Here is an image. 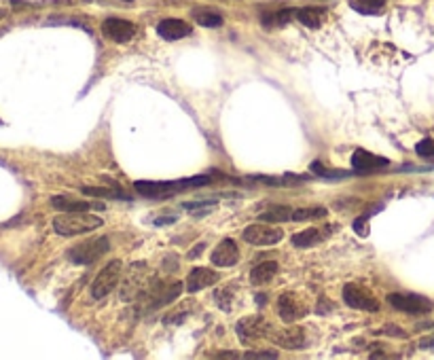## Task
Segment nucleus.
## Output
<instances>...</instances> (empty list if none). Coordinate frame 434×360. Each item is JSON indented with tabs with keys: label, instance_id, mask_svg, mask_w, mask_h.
Listing matches in <instances>:
<instances>
[{
	"label": "nucleus",
	"instance_id": "f257e3e1",
	"mask_svg": "<svg viewBox=\"0 0 434 360\" xmlns=\"http://www.w3.org/2000/svg\"><path fill=\"white\" fill-rule=\"evenodd\" d=\"M210 182H212L210 176H193V178H178V180H138V182H133V189H136L142 198L163 200V198H170V195L180 193V191L206 187Z\"/></svg>",
	"mask_w": 434,
	"mask_h": 360
},
{
	"label": "nucleus",
	"instance_id": "f03ea898",
	"mask_svg": "<svg viewBox=\"0 0 434 360\" xmlns=\"http://www.w3.org/2000/svg\"><path fill=\"white\" fill-rule=\"evenodd\" d=\"M102 225H104L102 218L87 212H62L59 216L53 218V231L64 238H73L93 231V229H100Z\"/></svg>",
	"mask_w": 434,
	"mask_h": 360
},
{
	"label": "nucleus",
	"instance_id": "7ed1b4c3",
	"mask_svg": "<svg viewBox=\"0 0 434 360\" xmlns=\"http://www.w3.org/2000/svg\"><path fill=\"white\" fill-rule=\"evenodd\" d=\"M111 250L108 238L100 236V238H89L83 244H77L68 250V260H73L75 265H93L95 260L102 258Z\"/></svg>",
	"mask_w": 434,
	"mask_h": 360
},
{
	"label": "nucleus",
	"instance_id": "20e7f679",
	"mask_svg": "<svg viewBox=\"0 0 434 360\" xmlns=\"http://www.w3.org/2000/svg\"><path fill=\"white\" fill-rule=\"evenodd\" d=\"M182 292V284L180 282H159V280H153L149 282L147 290L142 292V297L149 301V310H157V307H163L172 303L174 299L180 297Z\"/></svg>",
	"mask_w": 434,
	"mask_h": 360
},
{
	"label": "nucleus",
	"instance_id": "39448f33",
	"mask_svg": "<svg viewBox=\"0 0 434 360\" xmlns=\"http://www.w3.org/2000/svg\"><path fill=\"white\" fill-rule=\"evenodd\" d=\"M121 272H123L121 260H111L106 267L100 269V274L91 282V297L93 299L108 297V294L117 288V284L121 282Z\"/></svg>",
	"mask_w": 434,
	"mask_h": 360
},
{
	"label": "nucleus",
	"instance_id": "423d86ee",
	"mask_svg": "<svg viewBox=\"0 0 434 360\" xmlns=\"http://www.w3.org/2000/svg\"><path fill=\"white\" fill-rule=\"evenodd\" d=\"M149 282H151V278H149L147 265L144 263H136V265L129 269V274L125 276V280H123V286H121V297H123V301H131V299L142 297V292L147 290Z\"/></svg>",
	"mask_w": 434,
	"mask_h": 360
},
{
	"label": "nucleus",
	"instance_id": "0eeeda50",
	"mask_svg": "<svg viewBox=\"0 0 434 360\" xmlns=\"http://www.w3.org/2000/svg\"><path fill=\"white\" fill-rule=\"evenodd\" d=\"M270 331H272V324L267 322L263 316H246L236 326V333H238V337L244 345H250V343L267 337Z\"/></svg>",
	"mask_w": 434,
	"mask_h": 360
},
{
	"label": "nucleus",
	"instance_id": "6e6552de",
	"mask_svg": "<svg viewBox=\"0 0 434 360\" xmlns=\"http://www.w3.org/2000/svg\"><path fill=\"white\" fill-rule=\"evenodd\" d=\"M388 303L398 310V312H405V314H413V316H424V314H430L432 312V301L422 297V294H390L388 297Z\"/></svg>",
	"mask_w": 434,
	"mask_h": 360
},
{
	"label": "nucleus",
	"instance_id": "1a4fd4ad",
	"mask_svg": "<svg viewBox=\"0 0 434 360\" xmlns=\"http://www.w3.org/2000/svg\"><path fill=\"white\" fill-rule=\"evenodd\" d=\"M284 238L280 227H272L265 222H256V225H248L244 229V242L252 244V246H274Z\"/></svg>",
	"mask_w": 434,
	"mask_h": 360
},
{
	"label": "nucleus",
	"instance_id": "9d476101",
	"mask_svg": "<svg viewBox=\"0 0 434 360\" xmlns=\"http://www.w3.org/2000/svg\"><path fill=\"white\" fill-rule=\"evenodd\" d=\"M343 303L348 307L362 310V312H377L379 310V301L373 297V292H369L366 288H362L354 282L343 286Z\"/></svg>",
	"mask_w": 434,
	"mask_h": 360
},
{
	"label": "nucleus",
	"instance_id": "9b49d317",
	"mask_svg": "<svg viewBox=\"0 0 434 360\" xmlns=\"http://www.w3.org/2000/svg\"><path fill=\"white\" fill-rule=\"evenodd\" d=\"M310 314L308 305L296 297L294 292H282L278 299V316L284 322H296Z\"/></svg>",
	"mask_w": 434,
	"mask_h": 360
},
{
	"label": "nucleus",
	"instance_id": "f8f14e48",
	"mask_svg": "<svg viewBox=\"0 0 434 360\" xmlns=\"http://www.w3.org/2000/svg\"><path fill=\"white\" fill-rule=\"evenodd\" d=\"M390 166V159L369 153L364 149H356L352 155V170L358 174H366V172H377V170H386Z\"/></svg>",
	"mask_w": 434,
	"mask_h": 360
},
{
	"label": "nucleus",
	"instance_id": "ddd939ff",
	"mask_svg": "<svg viewBox=\"0 0 434 360\" xmlns=\"http://www.w3.org/2000/svg\"><path fill=\"white\" fill-rule=\"evenodd\" d=\"M102 32L104 37L115 41V43H129L136 35V26L127 19H119V17H108L102 23Z\"/></svg>",
	"mask_w": 434,
	"mask_h": 360
},
{
	"label": "nucleus",
	"instance_id": "4468645a",
	"mask_svg": "<svg viewBox=\"0 0 434 360\" xmlns=\"http://www.w3.org/2000/svg\"><path fill=\"white\" fill-rule=\"evenodd\" d=\"M210 260H212V265H216V267H233L240 260V248H238V244L233 242V240H223L216 248H214V252L210 254Z\"/></svg>",
	"mask_w": 434,
	"mask_h": 360
},
{
	"label": "nucleus",
	"instance_id": "2eb2a0df",
	"mask_svg": "<svg viewBox=\"0 0 434 360\" xmlns=\"http://www.w3.org/2000/svg\"><path fill=\"white\" fill-rule=\"evenodd\" d=\"M193 32V28L185 21V19H163L159 21L157 26V35L163 39V41H180L185 37H189Z\"/></svg>",
	"mask_w": 434,
	"mask_h": 360
},
{
	"label": "nucleus",
	"instance_id": "dca6fc26",
	"mask_svg": "<svg viewBox=\"0 0 434 360\" xmlns=\"http://www.w3.org/2000/svg\"><path fill=\"white\" fill-rule=\"evenodd\" d=\"M218 280H220L218 272H214L210 267H195L187 276V290L189 292H199V290H204V288L216 284Z\"/></svg>",
	"mask_w": 434,
	"mask_h": 360
},
{
	"label": "nucleus",
	"instance_id": "f3484780",
	"mask_svg": "<svg viewBox=\"0 0 434 360\" xmlns=\"http://www.w3.org/2000/svg\"><path fill=\"white\" fill-rule=\"evenodd\" d=\"M272 341L284 350H301L305 348L308 343V337H305V331L303 329H284V331H278L276 335H272Z\"/></svg>",
	"mask_w": 434,
	"mask_h": 360
},
{
	"label": "nucleus",
	"instance_id": "a211bd4d",
	"mask_svg": "<svg viewBox=\"0 0 434 360\" xmlns=\"http://www.w3.org/2000/svg\"><path fill=\"white\" fill-rule=\"evenodd\" d=\"M51 206L59 212H89L91 208H95V210L104 208L102 204H89V202H83V200H70V198H66V195H55V198H51Z\"/></svg>",
	"mask_w": 434,
	"mask_h": 360
},
{
	"label": "nucleus",
	"instance_id": "6ab92c4d",
	"mask_svg": "<svg viewBox=\"0 0 434 360\" xmlns=\"http://www.w3.org/2000/svg\"><path fill=\"white\" fill-rule=\"evenodd\" d=\"M278 263L276 260H263V263L254 265L252 272H250V284L252 286H263V284H270L276 276H278Z\"/></svg>",
	"mask_w": 434,
	"mask_h": 360
},
{
	"label": "nucleus",
	"instance_id": "aec40b11",
	"mask_svg": "<svg viewBox=\"0 0 434 360\" xmlns=\"http://www.w3.org/2000/svg\"><path fill=\"white\" fill-rule=\"evenodd\" d=\"M83 195H93V198H104V200H121V202H129L131 198L121 191V189H104V187H83L81 189Z\"/></svg>",
	"mask_w": 434,
	"mask_h": 360
},
{
	"label": "nucleus",
	"instance_id": "412c9836",
	"mask_svg": "<svg viewBox=\"0 0 434 360\" xmlns=\"http://www.w3.org/2000/svg\"><path fill=\"white\" fill-rule=\"evenodd\" d=\"M296 19L301 21L303 26L316 30L322 26L324 21V9H316V7H305V9H299L296 11Z\"/></svg>",
	"mask_w": 434,
	"mask_h": 360
},
{
	"label": "nucleus",
	"instance_id": "4be33fe9",
	"mask_svg": "<svg viewBox=\"0 0 434 360\" xmlns=\"http://www.w3.org/2000/svg\"><path fill=\"white\" fill-rule=\"evenodd\" d=\"M320 240H322L320 229L312 227V229H305V231H299V234H294L290 242H292L296 248H310V246H316Z\"/></svg>",
	"mask_w": 434,
	"mask_h": 360
},
{
	"label": "nucleus",
	"instance_id": "5701e85b",
	"mask_svg": "<svg viewBox=\"0 0 434 360\" xmlns=\"http://www.w3.org/2000/svg\"><path fill=\"white\" fill-rule=\"evenodd\" d=\"M258 216H261V220H267V222H284V220H292V208L270 206L267 210H263Z\"/></svg>",
	"mask_w": 434,
	"mask_h": 360
},
{
	"label": "nucleus",
	"instance_id": "b1692460",
	"mask_svg": "<svg viewBox=\"0 0 434 360\" xmlns=\"http://www.w3.org/2000/svg\"><path fill=\"white\" fill-rule=\"evenodd\" d=\"M384 5H386V0H352L350 3V7L362 15H377V13H381Z\"/></svg>",
	"mask_w": 434,
	"mask_h": 360
},
{
	"label": "nucleus",
	"instance_id": "393cba45",
	"mask_svg": "<svg viewBox=\"0 0 434 360\" xmlns=\"http://www.w3.org/2000/svg\"><path fill=\"white\" fill-rule=\"evenodd\" d=\"M312 172L316 176L324 178V180H330V178H350L352 176V172H348V170H328V168H324L322 161H314L312 163Z\"/></svg>",
	"mask_w": 434,
	"mask_h": 360
},
{
	"label": "nucleus",
	"instance_id": "a878e982",
	"mask_svg": "<svg viewBox=\"0 0 434 360\" xmlns=\"http://www.w3.org/2000/svg\"><path fill=\"white\" fill-rule=\"evenodd\" d=\"M324 216H326V208H322V206L296 208V210H292V220H296V222L310 220V218H324Z\"/></svg>",
	"mask_w": 434,
	"mask_h": 360
},
{
	"label": "nucleus",
	"instance_id": "bb28decb",
	"mask_svg": "<svg viewBox=\"0 0 434 360\" xmlns=\"http://www.w3.org/2000/svg\"><path fill=\"white\" fill-rule=\"evenodd\" d=\"M195 19H197V23H202L204 28H218V26H223V17L218 13H212V11H195Z\"/></svg>",
	"mask_w": 434,
	"mask_h": 360
},
{
	"label": "nucleus",
	"instance_id": "cd10ccee",
	"mask_svg": "<svg viewBox=\"0 0 434 360\" xmlns=\"http://www.w3.org/2000/svg\"><path fill=\"white\" fill-rule=\"evenodd\" d=\"M415 153L424 159H434V140L432 138H424L415 144Z\"/></svg>",
	"mask_w": 434,
	"mask_h": 360
},
{
	"label": "nucleus",
	"instance_id": "c85d7f7f",
	"mask_svg": "<svg viewBox=\"0 0 434 360\" xmlns=\"http://www.w3.org/2000/svg\"><path fill=\"white\" fill-rule=\"evenodd\" d=\"M229 294H231V288H225V290H216V292H214V299H216V303H218L223 310H229V307H231V303H229L231 299H227Z\"/></svg>",
	"mask_w": 434,
	"mask_h": 360
},
{
	"label": "nucleus",
	"instance_id": "c756f323",
	"mask_svg": "<svg viewBox=\"0 0 434 360\" xmlns=\"http://www.w3.org/2000/svg\"><path fill=\"white\" fill-rule=\"evenodd\" d=\"M371 218V214H362V216H358L354 222H352V227H354V231L358 234V236H366V229H364V225H366V220H369Z\"/></svg>",
	"mask_w": 434,
	"mask_h": 360
},
{
	"label": "nucleus",
	"instance_id": "7c9ffc66",
	"mask_svg": "<svg viewBox=\"0 0 434 360\" xmlns=\"http://www.w3.org/2000/svg\"><path fill=\"white\" fill-rule=\"evenodd\" d=\"M216 206V200H202V202H187L182 204V208L187 210H197V208H212Z\"/></svg>",
	"mask_w": 434,
	"mask_h": 360
},
{
	"label": "nucleus",
	"instance_id": "2f4dec72",
	"mask_svg": "<svg viewBox=\"0 0 434 360\" xmlns=\"http://www.w3.org/2000/svg\"><path fill=\"white\" fill-rule=\"evenodd\" d=\"M332 310V303H328L326 301V297H322L320 301H318V305H316V312L320 314V316H324L326 312H330Z\"/></svg>",
	"mask_w": 434,
	"mask_h": 360
},
{
	"label": "nucleus",
	"instance_id": "473e14b6",
	"mask_svg": "<svg viewBox=\"0 0 434 360\" xmlns=\"http://www.w3.org/2000/svg\"><path fill=\"white\" fill-rule=\"evenodd\" d=\"M246 358H278V352H248Z\"/></svg>",
	"mask_w": 434,
	"mask_h": 360
},
{
	"label": "nucleus",
	"instance_id": "72a5a7b5",
	"mask_svg": "<svg viewBox=\"0 0 434 360\" xmlns=\"http://www.w3.org/2000/svg\"><path fill=\"white\" fill-rule=\"evenodd\" d=\"M419 348H422V350H434V333L428 335V337H424V339L419 341Z\"/></svg>",
	"mask_w": 434,
	"mask_h": 360
},
{
	"label": "nucleus",
	"instance_id": "f704fd0d",
	"mask_svg": "<svg viewBox=\"0 0 434 360\" xmlns=\"http://www.w3.org/2000/svg\"><path fill=\"white\" fill-rule=\"evenodd\" d=\"M172 222H176V216H165V218L155 220V225H172Z\"/></svg>",
	"mask_w": 434,
	"mask_h": 360
},
{
	"label": "nucleus",
	"instance_id": "c9c22d12",
	"mask_svg": "<svg viewBox=\"0 0 434 360\" xmlns=\"http://www.w3.org/2000/svg\"><path fill=\"white\" fill-rule=\"evenodd\" d=\"M199 252H204V244H202V246H195V250H193V252H191L189 256H197Z\"/></svg>",
	"mask_w": 434,
	"mask_h": 360
},
{
	"label": "nucleus",
	"instance_id": "e433bc0d",
	"mask_svg": "<svg viewBox=\"0 0 434 360\" xmlns=\"http://www.w3.org/2000/svg\"><path fill=\"white\" fill-rule=\"evenodd\" d=\"M3 15H5V11H0V17H3Z\"/></svg>",
	"mask_w": 434,
	"mask_h": 360
},
{
	"label": "nucleus",
	"instance_id": "4c0bfd02",
	"mask_svg": "<svg viewBox=\"0 0 434 360\" xmlns=\"http://www.w3.org/2000/svg\"><path fill=\"white\" fill-rule=\"evenodd\" d=\"M125 3H131V0H125Z\"/></svg>",
	"mask_w": 434,
	"mask_h": 360
}]
</instances>
